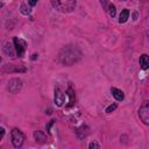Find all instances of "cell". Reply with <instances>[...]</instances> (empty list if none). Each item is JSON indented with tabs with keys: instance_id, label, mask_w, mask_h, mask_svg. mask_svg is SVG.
<instances>
[{
	"instance_id": "6da1fadb",
	"label": "cell",
	"mask_w": 149,
	"mask_h": 149,
	"mask_svg": "<svg viewBox=\"0 0 149 149\" xmlns=\"http://www.w3.org/2000/svg\"><path fill=\"white\" fill-rule=\"evenodd\" d=\"M80 56H81V54L76 47L68 45L64 49H62V51L59 52V61L62 64L72 65L74 62H77L80 58Z\"/></svg>"
},
{
	"instance_id": "7a4b0ae2",
	"label": "cell",
	"mask_w": 149,
	"mask_h": 149,
	"mask_svg": "<svg viewBox=\"0 0 149 149\" xmlns=\"http://www.w3.org/2000/svg\"><path fill=\"white\" fill-rule=\"evenodd\" d=\"M51 5L61 13H70L76 7V0H51Z\"/></svg>"
},
{
	"instance_id": "3957f363",
	"label": "cell",
	"mask_w": 149,
	"mask_h": 149,
	"mask_svg": "<svg viewBox=\"0 0 149 149\" xmlns=\"http://www.w3.org/2000/svg\"><path fill=\"white\" fill-rule=\"evenodd\" d=\"M10 136H12V142H13V146L15 148H19L22 146L23 143V140H24V135L22 134V132L17 128H14L12 129L10 132Z\"/></svg>"
},
{
	"instance_id": "277c9868",
	"label": "cell",
	"mask_w": 149,
	"mask_h": 149,
	"mask_svg": "<svg viewBox=\"0 0 149 149\" xmlns=\"http://www.w3.org/2000/svg\"><path fill=\"white\" fill-rule=\"evenodd\" d=\"M14 47H15V50H16V54L19 57H22L26 49H27V42L22 38H19V37H14Z\"/></svg>"
},
{
	"instance_id": "5b68a950",
	"label": "cell",
	"mask_w": 149,
	"mask_h": 149,
	"mask_svg": "<svg viewBox=\"0 0 149 149\" xmlns=\"http://www.w3.org/2000/svg\"><path fill=\"white\" fill-rule=\"evenodd\" d=\"M139 115H140V119L143 121V123L149 125V102L148 101H144L142 104L139 111Z\"/></svg>"
},
{
	"instance_id": "8992f818",
	"label": "cell",
	"mask_w": 149,
	"mask_h": 149,
	"mask_svg": "<svg viewBox=\"0 0 149 149\" xmlns=\"http://www.w3.org/2000/svg\"><path fill=\"white\" fill-rule=\"evenodd\" d=\"M22 87V81L19 79V78H13L8 81V90L12 92V93H16L21 90Z\"/></svg>"
},
{
	"instance_id": "52a82bcc",
	"label": "cell",
	"mask_w": 149,
	"mask_h": 149,
	"mask_svg": "<svg viewBox=\"0 0 149 149\" xmlns=\"http://www.w3.org/2000/svg\"><path fill=\"white\" fill-rule=\"evenodd\" d=\"M64 99H65L64 93H63L58 87L55 88V104H56V106L61 107V106L63 105V102H64Z\"/></svg>"
},
{
	"instance_id": "ba28073f",
	"label": "cell",
	"mask_w": 149,
	"mask_h": 149,
	"mask_svg": "<svg viewBox=\"0 0 149 149\" xmlns=\"http://www.w3.org/2000/svg\"><path fill=\"white\" fill-rule=\"evenodd\" d=\"M111 92H112V94H113V97L118 100V101H121V100H123V98H125V94H123V92L121 91V90H119V88H115V87H112L111 88Z\"/></svg>"
},
{
	"instance_id": "9c48e42d",
	"label": "cell",
	"mask_w": 149,
	"mask_h": 149,
	"mask_svg": "<svg viewBox=\"0 0 149 149\" xmlns=\"http://www.w3.org/2000/svg\"><path fill=\"white\" fill-rule=\"evenodd\" d=\"M140 65L143 70H147L148 69V65H149V57L147 54H143L141 57H140Z\"/></svg>"
},
{
	"instance_id": "30bf717a",
	"label": "cell",
	"mask_w": 149,
	"mask_h": 149,
	"mask_svg": "<svg viewBox=\"0 0 149 149\" xmlns=\"http://www.w3.org/2000/svg\"><path fill=\"white\" fill-rule=\"evenodd\" d=\"M34 137H35V140H36L37 142H40V143H43V142L47 141V136H45V134L42 133L41 130H36V132L34 133Z\"/></svg>"
},
{
	"instance_id": "8fae6325",
	"label": "cell",
	"mask_w": 149,
	"mask_h": 149,
	"mask_svg": "<svg viewBox=\"0 0 149 149\" xmlns=\"http://www.w3.org/2000/svg\"><path fill=\"white\" fill-rule=\"evenodd\" d=\"M3 51H5L6 55H8V56H10V57L14 56V50H13V47H12V44H10L9 42H6V43L3 44Z\"/></svg>"
},
{
	"instance_id": "7c38bea8",
	"label": "cell",
	"mask_w": 149,
	"mask_h": 149,
	"mask_svg": "<svg viewBox=\"0 0 149 149\" xmlns=\"http://www.w3.org/2000/svg\"><path fill=\"white\" fill-rule=\"evenodd\" d=\"M128 16H129V10H128V9H123V10L120 13L119 22H120V23L126 22V21H127V19H128Z\"/></svg>"
},
{
	"instance_id": "4fadbf2b",
	"label": "cell",
	"mask_w": 149,
	"mask_h": 149,
	"mask_svg": "<svg viewBox=\"0 0 149 149\" xmlns=\"http://www.w3.org/2000/svg\"><path fill=\"white\" fill-rule=\"evenodd\" d=\"M66 94L69 95V105H68V107H71L74 104V92H73L72 88H69Z\"/></svg>"
},
{
	"instance_id": "5bb4252c",
	"label": "cell",
	"mask_w": 149,
	"mask_h": 149,
	"mask_svg": "<svg viewBox=\"0 0 149 149\" xmlns=\"http://www.w3.org/2000/svg\"><path fill=\"white\" fill-rule=\"evenodd\" d=\"M108 14H109V16H112V17L115 16V6H114L113 3H109V5H108Z\"/></svg>"
},
{
	"instance_id": "9a60e30c",
	"label": "cell",
	"mask_w": 149,
	"mask_h": 149,
	"mask_svg": "<svg viewBox=\"0 0 149 149\" xmlns=\"http://www.w3.org/2000/svg\"><path fill=\"white\" fill-rule=\"evenodd\" d=\"M21 13H22V14H24V15H28V14L30 13V9H29V8H27V7H26V5L23 3V5L21 6Z\"/></svg>"
},
{
	"instance_id": "2e32d148",
	"label": "cell",
	"mask_w": 149,
	"mask_h": 149,
	"mask_svg": "<svg viewBox=\"0 0 149 149\" xmlns=\"http://www.w3.org/2000/svg\"><path fill=\"white\" fill-rule=\"evenodd\" d=\"M115 108H116V104H112V105H109V106L106 108V113H111V112H113Z\"/></svg>"
},
{
	"instance_id": "e0dca14e",
	"label": "cell",
	"mask_w": 149,
	"mask_h": 149,
	"mask_svg": "<svg viewBox=\"0 0 149 149\" xmlns=\"http://www.w3.org/2000/svg\"><path fill=\"white\" fill-rule=\"evenodd\" d=\"M88 148H90V149H93V148H97V149H98V148H100V146H99L98 143H95V142H91V143L88 144Z\"/></svg>"
},
{
	"instance_id": "ac0fdd59",
	"label": "cell",
	"mask_w": 149,
	"mask_h": 149,
	"mask_svg": "<svg viewBox=\"0 0 149 149\" xmlns=\"http://www.w3.org/2000/svg\"><path fill=\"white\" fill-rule=\"evenodd\" d=\"M3 135H5V129H3L2 127H0V141L2 140V137H3Z\"/></svg>"
},
{
	"instance_id": "d6986e66",
	"label": "cell",
	"mask_w": 149,
	"mask_h": 149,
	"mask_svg": "<svg viewBox=\"0 0 149 149\" xmlns=\"http://www.w3.org/2000/svg\"><path fill=\"white\" fill-rule=\"evenodd\" d=\"M28 2H29V5H30L31 7H34V6L37 3V0H28Z\"/></svg>"
},
{
	"instance_id": "ffe728a7",
	"label": "cell",
	"mask_w": 149,
	"mask_h": 149,
	"mask_svg": "<svg viewBox=\"0 0 149 149\" xmlns=\"http://www.w3.org/2000/svg\"><path fill=\"white\" fill-rule=\"evenodd\" d=\"M36 58H37V55H36V54H34V55L31 56V59H36Z\"/></svg>"
},
{
	"instance_id": "44dd1931",
	"label": "cell",
	"mask_w": 149,
	"mask_h": 149,
	"mask_svg": "<svg viewBox=\"0 0 149 149\" xmlns=\"http://www.w3.org/2000/svg\"><path fill=\"white\" fill-rule=\"evenodd\" d=\"M2 6H3V3H2V2H0V8H1Z\"/></svg>"
},
{
	"instance_id": "7402d4cb",
	"label": "cell",
	"mask_w": 149,
	"mask_h": 149,
	"mask_svg": "<svg viewBox=\"0 0 149 149\" xmlns=\"http://www.w3.org/2000/svg\"><path fill=\"white\" fill-rule=\"evenodd\" d=\"M0 61H1V57H0Z\"/></svg>"
},
{
	"instance_id": "603a6c76",
	"label": "cell",
	"mask_w": 149,
	"mask_h": 149,
	"mask_svg": "<svg viewBox=\"0 0 149 149\" xmlns=\"http://www.w3.org/2000/svg\"><path fill=\"white\" fill-rule=\"evenodd\" d=\"M123 1H125V0H123Z\"/></svg>"
}]
</instances>
